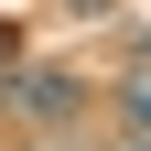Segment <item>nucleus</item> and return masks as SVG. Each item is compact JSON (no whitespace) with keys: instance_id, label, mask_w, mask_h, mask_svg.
<instances>
[{"instance_id":"obj_3","label":"nucleus","mask_w":151,"mask_h":151,"mask_svg":"<svg viewBox=\"0 0 151 151\" xmlns=\"http://www.w3.org/2000/svg\"><path fill=\"white\" fill-rule=\"evenodd\" d=\"M11 54H22V32H11V22H0V65H11Z\"/></svg>"},{"instance_id":"obj_1","label":"nucleus","mask_w":151,"mask_h":151,"mask_svg":"<svg viewBox=\"0 0 151 151\" xmlns=\"http://www.w3.org/2000/svg\"><path fill=\"white\" fill-rule=\"evenodd\" d=\"M0 119L22 129V140H65V129L86 119V76H65V65H11V76H0Z\"/></svg>"},{"instance_id":"obj_2","label":"nucleus","mask_w":151,"mask_h":151,"mask_svg":"<svg viewBox=\"0 0 151 151\" xmlns=\"http://www.w3.org/2000/svg\"><path fill=\"white\" fill-rule=\"evenodd\" d=\"M119 129L151 140V54H129V76H119Z\"/></svg>"},{"instance_id":"obj_4","label":"nucleus","mask_w":151,"mask_h":151,"mask_svg":"<svg viewBox=\"0 0 151 151\" xmlns=\"http://www.w3.org/2000/svg\"><path fill=\"white\" fill-rule=\"evenodd\" d=\"M0 151H65V140H0Z\"/></svg>"},{"instance_id":"obj_5","label":"nucleus","mask_w":151,"mask_h":151,"mask_svg":"<svg viewBox=\"0 0 151 151\" xmlns=\"http://www.w3.org/2000/svg\"><path fill=\"white\" fill-rule=\"evenodd\" d=\"M129 54H151V32H140V43H129Z\"/></svg>"}]
</instances>
